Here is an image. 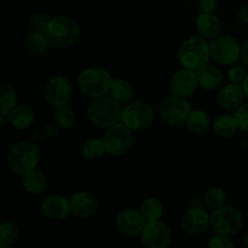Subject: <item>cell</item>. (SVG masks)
Masks as SVG:
<instances>
[{
	"label": "cell",
	"mask_w": 248,
	"mask_h": 248,
	"mask_svg": "<svg viewBox=\"0 0 248 248\" xmlns=\"http://www.w3.org/2000/svg\"><path fill=\"white\" fill-rule=\"evenodd\" d=\"M123 107L113 97H96L87 107V116L93 125L99 127H110L121 121Z\"/></svg>",
	"instance_id": "cell-1"
},
{
	"label": "cell",
	"mask_w": 248,
	"mask_h": 248,
	"mask_svg": "<svg viewBox=\"0 0 248 248\" xmlns=\"http://www.w3.org/2000/svg\"><path fill=\"white\" fill-rule=\"evenodd\" d=\"M211 58L210 44L202 36H190L179 46L178 60L186 69L199 70Z\"/></svg>",
	"instance_id": "cell-2"
},
{
	"label": "cell",
	"mask_w": 248,
	"mask_h": 248,
	"mask_svg": "<svg viewBox=\"0 0 248 248\" xmlns=\"http://www.w3.org/2000/svg\"><path fill=\"white\" fill-rule=\"evenodd\" d=\"M40 159V150L39 147L33 142L23 140L10 149L7 155V164L11 171L16 174L29 173L36 169Z\"/></svg>",
	"instance_id": "cell-3"
},
{
	"label": "cell",
	"mask_w": 248,
	"mask_h": 248,
	"mask_svg": "<svg viewBox=\"0 0 248 248\" xmlns=\"http://www.w3.org/2000/svg\"><path fill=\"white\" fill-rule=\"evenodd\" d=\"M44 31L50 44L58 47L72 46L73 44L77 43L80 35L79 24L67 16H57L50 18Z\"/></svg>",
	"instance_id": "cell-4"
},
{
	"label": "cell",
	"mask_w": 248,
	"mask_h": 248,
	"mask_svg": "<svg viewBox=\"0 0 248 248\" xmlns=\"http://www.w3.org/2000/svg\"><path fill=\"white\" fill-rule=\"evenodd\" d=\"M111 81L110 74L101 68H86L78 78V84L82 93L93 98L104 96L110 90Z\"/></svg>",
	"instance_id": "cell-5"
},
{
	"label": "cell",
	"mask_w": 248,
	"mask_h": 248,
	"mask_svg": "<svg viewBox=\"0 0 248 248\" xmlns=\"http://www.w3.org/2000/svg\"><path fill=\"white\" fill-rule=\"evenodd\" d=\"M210 224L217 234L232 235L244 225V215L235 207H222L213 210Z\"/></svg>",
	"instance_id": "cell-6"
},
{
	"label": "cell",
	"mask_w": 248,
	"mask_h": 248,
	"mask_svg": "<svg viewBox=\"0 0 248 248\" xmlns=\"http://www.w3.org/2000/svg\"><path fill=\"white\" fill-rule=\"evenodd\" d=\"M154 111L149 104L136 101L123 109L121 121L132 131H142L154 123Z\"/></svg>",
	"instance_id": "cell-7"
},
{
	"label": "cell",
	"mask_w": 248,
	"mask_h": 248,
	"mask_svg": "<svg viewBox=\"0 0 248 248\" xmlns=\"http://www.w3.org/2000/svg\"><path fill=\"white\" fill-rule=\"evenodd\" d=\"M103 142L107 153L120 156L126 154L132 145V130L125 124H116L108 127V131L104 133Z\"/></svg>",
	"instance_id": "cell-8"
},
{
	"label": "cell",
	"mask_w": 248,
	"mask_h": 248,
	"mask_svg": "<svg viewBox=\"0 0 248 248\" xmlns=\"http://www.w3.org/2000/svg\"><path fill=\"white\" fill-rule=\"evenodd\" d=\"M211 57L220 64H232L239 60L241 47L235 38L230 35H220L210 44Z\"/></svg>",
	"instance_id": "cell-9"
},
{
	"label": "cell",
	"mask_w": 248,
	"mask_h": 248,
	"mask_svg": "<svg viewBox=\"0 0 248 248\" xmlns=\"http://www.w3.org/2000/svg\"><path fill=\"white\" fill-rule=\"evenodd\" d=\"M190 113L191 108L188 102L177 96L164 99L159 106L160 116L171 126H178L186 123Z\"/></svg>",
	"instance_id": "cell-10"
},
{
	"label": "cell",
	"mask_w": 248,
	"mask_h": 248,
	"mask_svg": "<svg viewBox=\"0 0 248 248\" xmlns=\"http://www.w3.org/2000/svg\"><path fill=\"white\" fill-rule=\"evenodd\" d=\"M140 235L142 242L148 248H166L171 242V230L160 220L145 223Z\"/></svg>",
	"instance_id": "cell-11"
},
{
	"label": "cell",
	"mask_w": 248,
	"mask_h": 248,
	"mask_svg": "<svg viewBox=\"0 0 248 248\" xmlns=\"http://www.w3.org/2000/svg\"><path fill=\"white\" fill-rule=\"evenodd\" d=\"M45 98L55 108L65 106L72 98V86L65 78L53 77L45 86Z\"/></svg>",
	"instance_id": "cell-12"
},
{
	"label": "cell",
	"mask_w": 248,
	"mask_h": 248,
	"mask_svg": "<svg viewBox=\"0 0 248 248\" xmlns=\"http://www.w3.org/2000/svg\"><path fill=\"white\" fill-rule=\"evenodd\" d=\"M198 77L196 73L191 69L178 70L173 74L170 81V90L173 93V96L181 97V98H186L194 94V92L198 89Z\"/></svg>",
	"instance_id": "cell-13"
},
{
	"label": "cell",
	"mask_w": 248,
	"mask_h": 248,
	"mask_svg": "<svg viewBox=\"0 0 248 248\" xmlns=\"http://www.w3.org/2000/svg\"><path fill=\"white\" fill-rule=\"evenodd\" d=\"M144 218L142 217L140 212L127 208L124 210L116 216L115 224L119 232L126 236H136L140 234L144 228Z\"/></svg>",
	"instance_id": "cell-14"
},
{
	"label": "cell",
	"mask_w": 248,
	"mask_h": 248,
	"mask_svg": "<svg viewBox=\"0 0 248 248\" xmlns=\"http://www.w3.org/2000/svg\"><path fill=\"white\" fill-rule=\"evenodd\" d=\"M70 212L78 218L92 217L98 211V199L89 191H79L70 199Z\"/></svg>",
	"instance_id": "cell-15"
},
{
	"label": "cell",
	"mask_w": 248,
	"mask_h": 248,
	"mask_svg": "<svg viewBox=\"0 0 248 248\" xmlns=\"http://www.w3.org/2000/svg\"><path fill=\"white\" fill-rule=\"evenodd\" d=\"M182 225H183L184 232L188 234L200 235L205 232L211 225L210 216L202 208H190L184 216Z\"/></svg>",
	"instance_id": "cell-16"
},
{
	"label": "cell",
	"mask_w": 248,
	"mask_h": 248,
	"mask_svg": "<svg viewBox=\"0 0 248 248\" xmlns=\"http://www.w3.org/2000/svg\"><path fill=\"white\" fill-rule=\"evenodd\" d=\"M44 215L52 220H63L70 212V202L60 195H52L45 199L41 205Z\"/></svg>",
	"instance_id": "cell-17"
},
{
	"label": "cell",
	"mask_w": 248,
	"mask_h": 248,
	"mask_svg": "<svg viewBox=\"0 0 248 248\" xmlns=\"http://www.w3.org/2000/svg\"><path fill=\"white\" fill-rule=\"evenodd\" d=\"M245 92L241 85L239 84H228L223 87L218 93V103L222 108L227 110L237 109L241 106L244 101Z\"/></svg>",
	"instance_id": "cell-18"
},
{
	"label": "cell",
	"mask_w": 248,
	"mask_h": 248,
	"mask_svg": "<svg viewBox=\"0 0 248 248\" xmlns=\"http://www.w3.org/2000/svg\"><path fill=\"white\" fill-rule=\"evenodd\" d=\"M196 28H198L199 34L202 38L206 39H215L219 35L222 24L218 19L217 16L207 12H201L196 18Z\"/></svg>",
	"instance_id": "cell-19"
},
{
	"label": "cell",
	"mask_w": 248,
	"mask_h": 248,
	"mask_svg": "<svg viewBox=\"0 0 248 248\" xmlns=\"http://www.w3.org/2000/svg\"><path fill=\"white\" fill-rule=\"evenodd\" d=\"M196 77H198L199 85L206 90L217 89L223 81L222 72L213 65H203L196 72Z\"/></svg>",
	"instance_id": "cell-20"
},
{
	"label": "cell",
	"mask_w": 248,
	"mask_h": 248,
	"mask_svg": "<svg viewBox=\"0 0 248 248\" xmlns=\"http://www.w3.org/2000/svg\"><path fill=\"white\" fill-rule=\"evenodd\" d=\"M48 44H50V41H48L45 31H38V29H34L33 31L28 33L26 41H24L27 51L35 56L43 55L47 50Z\"/></svg>",
	"instance_id": "cell-21"
},
{
	"label": "cell",
	"mask_w": 248,
	"mask_h": 248,
	"mask_svg": "<svg viewBox=\"0 0 248 248\" xmlns=\"http://www.w3.org/2000/svg\"><path fill=\"white\" fill-rule=\"evenodd\" d=\"M34 111L27 106L15 107L9 114V121L14 127L16 128H27L34 123Z\"/></svg>",
	"instance_id": "cell-22"
},
{
	"label": "cell",
	"mask_w": 248,
	"mask_h": 248,
	"mask_svg": "<svg viewBox=\"0 0 248 248\" xmlns=\"http://www.w3.org/2000/svg\"><path fill=\"white\" fill-rule=\"evenodd\" d=\"M140 212L142 217L144 218L145 223L154 222V220H159L162 217L164 206H162L161 201L157 200V199L148 198L140 203Z\"/></svg>",
	"instance_id": "cell-23"
},
{
	"label": "cell",
	"mask_w": 248,
	"mask_h": 248,
	"mask_svg": "<svg viewBox=\"0 0 248 248\" xmlns=\"http://www.w3.org/2000/svg\"><path fill=\"white\" fill-rule=\"evenodd\" d=\"M213 128H215V132L220 137H232L236 133L239 126H237L235 115L232 116L229 114H224L216 119L213 123Z\"/></svg>",
	"instance_id": "cell-24"
},
{
	"label": "cell",
	"mask_w": 248,
	"mask_h": 248,
	"mask_svg": "<svg viewBox=\"0 0 248 248\" xmlns=\"http://www.w3.org/2000/svg\"><path fill=\"white\" fill-rule=\"evenodd\" d=\"M17 101V94L10 85L0 82V118L9 115Z\"/></svg>",
	"instance_id": "cell-25"
},
{
	"label": "cell",
	"mask_w": 248,
	"mask_h": 248,
	"mask_svg": "<svg viewBox=\"0 0 248 248\" xmlns=\"http://www.w3.org/2000/svg\"><path fill=\"white\" fill-rule=\"evenodd\" d=\"M189 130L195 135H201L205 133L210 127V119L206 115L205 111L202 110H191L186 119Z\"/></svg>",
	"instance_id": "cell-26"
},
{
	"label": "cell",
	"mask_w": 248,
	"mask_h": 248,
	"mask_svg": "<svg viewBox=\"0 0 248 248\" xmlns=\"http://www.w3.org/2000/svg\"><path fill=\"white\" fill-rule=\"evenodd\" d=\"M109 91H110V96L120 103L128 102L133 96V89L131 84L123 79L113 80Z\"/></svg>",
	"instance_id": "cell-27"
},
{
	"label": "cell",
	"mask_w": 248,
	"mask_h": 248,
	"mask_svg": "<svg viewBox=\"0 0 248 248\" xmlns=\"http://www.w3.org/2000/svg\"><path fill=\"white\" fill-rule=\"evenodd\" d=\"M24 189L28 193L31 194H39L44 190L46 186V179L41 172L33 170L29 173L24 174L23 181H22Z\"/></svg>",
	"instance_id": "cell-28"
},
{
	"label": "cell",
	"mask_w": 248,
	"mask_h": 248,
	"mask_svg": "<svg viewBox=\"0 0 248 248\" xmlns=\"http://www.w3.org/2000/svg\"><path fill=\"white\" fill-rule=\"evenodd\" d=\"M18 227L15 223L5 222L0 224V248L10 247L17 240Z\"/></svg>",
	"instance_id": "cell-29"
},
{
	"label": "cell",
	"mask_w": 248,
	"mask_h": 248,
	"mask_svg": "<svg viewBox=\"0 0 248 248\" xmlns=\"http://www.w3.org/2000/svg\"><path fill=\"white\" fill-rule=\"evenodd\" d=\"M106 145H104L103 140H98V138H91V140H86L82 147V155L86 159L96 160L103 156L106 153Z\"/></svg>",
	"instance_id": "cell-30"
},
{
	"label": "cell",
	"mask_w": 248,
	"mask_h": 248,
	"mask_svg": "<svg viewBox=\"0 0 248 248\" xmlns=\"http://www.w3.org/2000/svg\"><path fill=\"white\" fill-rule=\"evenodd\" d=\"M55 121L57 125L62 128H70L77 121L74 110L65 104V106L58 107L55 111Z\"/></svg>",
	"instance_id": "cell-31"
},
{
	"label": "cell",
	"mask_w": 248,
	"mask_h": 248,
	"mask_svg": "<svg viewBox=\"0 0 248 248\" xmlns=\"http://www.w3.org/2000/svg\"><path fill=\"white\" fill-rule=\"evenodd\" d=\"M205 201L208 207L212 208V210H217V208L224 206L225 201H227V195L223 191V189L213 186L206 191Z\"/></svg>",
	"instance_id": "cell-32"
},
{
	"label": "cell",
	"mask_w": 248,
	"mask_h": 248,
	"mask_svg": "<svg viewBox=\"0 0 248 248\" xmlns=\"http://www.w3.org/2000/svg\"><path fill=\"white\" fill-rule=\"evenodd\" d=\"M235 119H236L237 126H239L240 130L248 132V103L241 104V106L236 109Z\"/></svg>",
	"instance_id": "cell-33"
},
{
	"label": "cell",
	"mask_w": 248,
	"mask_h": 248,
	"mask_svg": "<svg viewBox=\"0 0 248 248\" xmlns=\"http://www.w3.org/2000/svg\"><path fill=\"white\" fill-rule=\"evenodd\" d=\"M232 246H234V244L228 237V235L222 234H218L217 236L212 237L208 242V247L211 248H232Z\"/></svg>",
	"instance_id": "cell-34"
},
{
	"label": "cell",
	"mask_w": 248,
	"mask_h": 248,
	"mask_svg": "<svg viewBox=\"0 0 248 248\" xmlns=\"http://www.w3.org/2000/svg\"><path fill=\"white\" fill-rule=\"evenodd\" d=\"M247 72L241 67H232L230 68L229 72H228V78L234 84H239L241 85L244 82L245 78H246Z\"/></svg>",
	"instance_id": "cell-35"
},
{
	"label": "cell",
	"mask_w": 248,
	"mask_h": 248,
	"mask_svg": "<svg viewBox=\"0 0 248 248\" xmlns=\"http://www.w3.org/2000/svg\"><path fill=\"white\" fill-rule=\"evenodd\" d=\"M48 21H50V17L44 12H36L31 17V24H33L34 29H38V31H44L45 27L47 26Z\"/></svg>",
	"instance_id": "cell-36"
},
{
	"label": "cell",
	"mask_w": 248,
	"mask_h": 248,
	"mask_svg": "<svg viewBox=\"0 0 248 248\" xmlns=\"http://www.w3.org/2000/svg\"><path fill=\"white\" fill-rule=\"evenodd\" d=\"M198 6L201 12L212 14L216 10V7H217V2H216V0H199Z\"/></svg>",
	"instance_id": "cell-37"
},
{
	"label": "cell",
	"mask_w": 248,
	"mask_h": 248,
	"mask_svg": "<svg viewBox=\"0 0 248 248\" xmlns=\"http://www.w3.org/2000/svg\"><path fill=\"white\" fill-rule=\"evenodd\" d=\"M236 17L239 23L248 24V5H245V6H242L241 9L237 11Z\"/></svg>",
	"instance_id": "cell-38"
},
{
	"label": "cell",
	"mask_w": 248,
	"mask_h": 248,
	"mask_svg": "<svg viewBox=\"0 0 248 248\" xmlns=\"http://www.w3.org/2000/svg\"><path fill=\"white\" fill-rule=\"evenodd\" d=\"M241 58L245 62V64L248 65V40L242 45L241 47Z\"/></svg>",
	"instance_id": "cell-39"
},
{
	"label": "cell",
	"mask_w": 248,
	"mask_h": 248,
	"mask_svg": "<svg viewBox=\"0 0 248 248\" xmlns=\"http://www.w3.org/2000/svg\"><path fill=\"white\" fill-rule=\"evenodd\" d=\"M241 86H242V89H244L245 94H246V96L248 97V72H247V74H246V78H245L244 82H242V84H241Z\"/></svg>",
	"instance_id": "cell-40"
},
{
	"label": "cell",
	"mask_w": 248,
	"mask_h": 248,
	"mask_svg": "<svg viewBox=\"0 0 248 248\" xmlns=\"http://www.w3.org/2000/svg\"><path fill=\"white\" fill-rule=\"evenodd\" d=\"M244 244H245V246L248 247V232L245 234V236H244Z\"/></svg>",
	"instance_id": "cell-41"
}]
</instances>
